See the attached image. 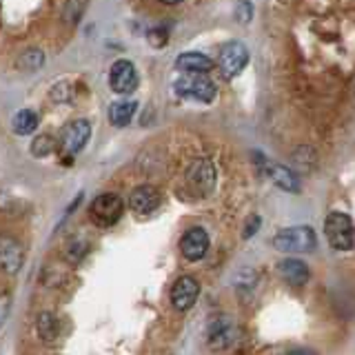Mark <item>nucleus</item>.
<instances>
[{
    "label": "nucleus",
    "instance_id": "obj_1",
    "mask_svg": "<svg viewBox=\"0 0 355 355\" xmlns=\"http://www.w3.org/2000/svg\"><path fill=\"white\" fill-rule=\"evenodd\" d=\"M273 247L282 253H311L318 247V236L311 227H288L275 233Z\"/></svg>",
    "mask_w": 355,
    "mask_h": 355
},
{
    "label": "nucleus",
    "instance_id": "obj_2",
    "mask_svg": "<svg viewBox=\"0 0 355 355\" xmlns=\"http://www.w3.org/2000/svg\"><path fill=\"white\" fill-rule=\"evenodd\" d=\"M324 236L336 251H351L355 247L353 220L342 211H333L324 220Z\"/></svg>",
    "mask_w": 355,
    "mask_h": 355
},
{
    "label": "nucleus",
    "instance_id": "obj_3",
    "mask_svg": "<svg viewBox=\"0 0 355 355\" xmlns=\"http://www.w3.org/2000/svg\"><path fill=\"white\" fill-rule=\"evenodd\" d=\"M173 92L182 98L198 100V103H211V100L216 98L218 89L202 73H184L182 78H178L173 83Z\"/></svg>",
    "mask_w": 355,
    "mask_h": 355
},
{
    "label": "nucleus",
    "instance_id": "obj_4",
    "mask_svg": "<svg viewBox=\"0 0 355 355\" xmlns=\"http://www.w3.org/2000/svg\"><path fill=\"white\" fill-rule=\"evenodd\" d=\"M122 211H125V205H122L120 196L103 193L94 200L92 207H89V216H92L94 225L98 227H114L122 218Z\"/></svg>",
    "mask_w": 355,
    "mask_h": 355
},
{
    "label": "nucleus",
    "instance_id": "obj_5",
    "mask_svg": "<svg viewBox=\"0 0 355 355\" xmlns=\"http://www.w3.org/2000/svg\"><path fill=\"white\" fill-rule=\"evenodd\" d=\"M89 136H92V125L87 120H73L69 122L58 140V149L67 155H76L78 151L85 149V144L89 142Z\"/></svg>",
    "mask_w": 355,
    "mask_h": 355
},
{
    "label": "nucleus",
    "instance_id": "obj_6",
    "mask_svg": "<svg viewBox=\"0 0 355 355\" xmlns=\"http://www.w3.org/2000/svg\"><path fill=\"white\" fill-rule=\"evenodd\" d=\"M187 182L198 196H209L216 187V166L211 160L200 158L187 169Z\"/></svg>",
    "mask_w": 355,
    "mask_h": 355
},
{
    "label": "nucleus",
    "instance_id": "obj_7",
    "mask_svg": "<svg viewBox=\"0 0 355 355\" xmlns=\"http://www.w3.org/2000/svg\"><path fill=\"white\" fill-rule=\"evenodd\" d=\"M249 62V51L242 42H229L220 51V71L225 78H236Z\"/></svg>",
    "mask_w": 355,
    "mask_h": 355
},
{
    "label": "nucleus",
    "instance_id": "obj_8",
    "mask_svg": "<svg viewBox=\"0 0 355 355\" xmlns=\"http://www.w3.org/2000/svg\"><path fill=\"white\" fill-rule=\"evenodd\" d=\"M198 295H200V284L196 277L182 275V277H178L171 288V304L175 311H189L196 304Z\"/></svg>",
    "mask_w": 355,
    "mask_h": 355
},
{
    "label": "nucleus",
    "instance_id": "obj_9",
    "mask_svg": "<svg viewBox=\"0 0 355 355\" xmlns=\"http://www.w3.org/2000/svg\"><path fill=\"white\" fill-rule=\"evenodd\" d=\"M109 87L114 89L116 94H131L133 89L138 87L136 67L129 60L114 62V67H111V71H109Z\"/></svg>",
    "mask_w": 355,
    "mask_h": 355
},
{
    "label": "nucleus",
    "instance_id": "obj_10",
    "mask_svg": "<svg viewBox=\"0 0 355 355\" xmlns=\"http://www.w3.org/2000/svg\"><path fill=\"white\" fill-rule=\"evenodd\" d=\"M207 340H209V347L216 349V351L229 349L231 344L236 342V324H233V320L231 318H216L209 324Z\"/></svg>",
    "mask_w": 355,
    "mask_h": 355
},
{
    "label": "nucleus",
    "instance_id": "obj_11",
    "mask_svg": "<svg viewBox=\"0 0 355 355\" xmlns=\"http://www.w3.org/2000/svg\"><path fill=\"white\" fill-rule=\"evenodd\" d=\"M180 251L187 260H191V262H198V260H202L207 251H209V236H207V231L205 229H200V227H193V229H189L182 240H180Z\"/></svg>",
    "mask_w": 355,
    "mask_h": 355
},
{
    "label": "nucleus",
    "instance_id": "obj_12",
    "mask_svg": "<svg viewBox=\"0 0 355 355\" xmlns=\"http://www.w3.org/2000/svg\"><path fill=\"white\" fill-rule=\"evenodd\" d=\"M160 191L151 184H142L138 187L136 191H131L129 196V207L136 211L140 216H147V214H153L155 209L160 207Z\"/></svg>",
    "mask_w": 355,
    "mask_h": 355
},
{
    "label": "nucleus",
    "instance_id": "obj_13",
    "mask_svg": "<svg viewBox=\"0 0 355 355\" xmlns=\"http://www.w3.org/2000/svg\"><path fill=\"white\" fill-rule=\"evenodd\" d=\"M22 266V247L18 240L0 236V269L5 273H18Z\"/></svg>",
    "mask_w": 355,
    "mask_h": 355
},
{
    "label": "nucleus",
    "instance_id": "obj_14",
    "mask_svg": "<svg viewBox=\"0 0 355 355\" xmlns=\"http://www.w3.org/2000/svg\"><path fill=\"white\" fill-rule=\"evenodd\" d=\"M277 273H280L284 280L291 284V286H304L311 277L309 271V264L302 260H295V258H286L277 264Z\"/></svg>",
    "mask_w": 355,
    "mask_h": 355
},
{
    "label": "nucleus",
    "instance_id": "obj_15",
    "mask_svg": "<svg viewBox=\"0 0 355 355\" xmlns=\"http://www.w3.org/2000/svg\"><path fill=\"white\" fill-rule=\"evenodd\" d=\"M175 67L184 73H207V71L214 69V60L205 53L187 51V53H180L175 58Z\"/></svg>",
    "mask_w": 355,
    "mask_h": 355
},
{
    "label": "nucleus",
    "instance_id": "obj_16",
    "mask_svg": "<svg viewBox=\"0 0 355 355\" xmlns=\"http://www.w3.org/2000/svg\"><path fill=\"white\" fill-rule=\"evenodd\" d=\"M266 173H269L271 180L280 189H284V191H291V193L300 191V178L291 169H286V166H282V164H266Z\"/></svg>",
    "mask_w": 355,
    "mask_h": 355
},
{
    "label": "nucleus",
    "instance_id": "obj_17",
    "mask_svg": "<svg viewBox=\"0 0 355 355\" xmlns=\"http://www.w3.org/2000/svg\"><path fill=\"white\" fill-rule=\"evenodd\" d=\"M138 103L136 100H118L109 107V122L114 127H127L131 118L136 116Z\"/></svg>",
    "mask_w": 355,
    "mask_h": 355
},
{
    "label": "nucleus",
    "instance_id": "obj_18",
    "mask_svg": "<svg viewBox=\"0 0 355 355\" xmlns=\"http://www.w3.org/2000/svg\"><path fill=\"white\" fill-rule=\"evenodd\" d=\"M36 329H38V336L44 340V342H53L58 338L60 333V324H58V318H55L51 311H42L38 315V322H36Z\"/></svg>",
    "mask_w": 355,
    "mask_h": 355
},
{
    "label": "nucleus",
    "instance_id": "obj_19",
    "mask_svg": "<svg viewBox=\"0 0 355 355\" xmlns=\"http://www.w3.org/2000/svg\"><path fill=\"white\" fill-rule=\"evenodd\" d=\"M38 122H40V118H38L36 111L22 109V111H18L16 118H14V131L18 133V136H29V133L36 131Z\"/></svg>",
    "mask_w": 355,
    "mask_h": 355
},
{
    "label": "nucleus",
    "instance_id": "obj_20",
    "mask_svg": "<svg viewBox=\"0 0 355 355\" xmlns=\"http://www.w3.org/2000/svg\"><path fill=\"white\" fill-rule=\"evenodd\" d=\"M55 149H58V140L49 133H42V136H36L31 142V153L33 158H44V155H51Z\"/></svg>",
    "mask_w": 355,
    "mask_h": 355
},
{
    "label": "nucleus",
    "instance_id": "obj_21",
    "mask_svg": "<svg viewBox=\"0 0 355 355\" xmlns=\"http://www.w3.org/2000/svg\"><path fill=\"white\" fill-rule=\"evenodd\" d=\"M42 64H44V53L40 49H27L18 58V69L22 71H38Z\"/></svg>",
    "mask_w": 355,
    "mask_h": 355
},
{
    "label": "nucleus",
    "instance_id": "obj_22",
    "mask_svg": "<svg viewBox=\"0 0 355 355\" xmlns=\"http://www.w3.org/2000/svg\"><path fill=\"white\" fill-rule=\"evenodd\" d=\"M87 251H89V242H87L85 238H80V236L71 238L69 242H67V247H64L67 260L73 262V264L80 262V260L85 258V255H87Z\"/></svg>",
    "mask_w": 355,
    "mask_h": 355
},
{
    "label": "nucleus",
    "instance_id": "obj_23",
    "mask_svg": "<svg viewBox=\"0 0 355 355\" xmlns=\"http://www.w3.org/2000/svg\"><path fill=\"white\" fill-rule=\"evenodd\" d=\"M85 7H87V0H64L62 18H64L67 25H76V22L83 18Z\"/></svg>",
    "mask_w": 355,
    "mask_h": 355
},
{
    "label": "nucleus",
    "instance_id": "obj_24",
    "mask_svg": "<svg viewBox=\"0 0 355 355\" xmlns=\"http://www.w3.org/2000/svg\"><path fill=\"white\" fill-rule=\"evenodd\" d=\"M251 18H253V5L249 0H242V3L236 5V20L242 22V25H247Z\"/></svg>",
    "mask_w": 355,
    "mask_h": 355
},
{
    "label": "nucleus",
    "instance_id": "obj_25",
    "mask_svg": "<svg viewBox=\"0 0 355 355\" xmlns=\"http://www.w3.org/2000/svg\"><path fill=\"white\" fill-rule=\"evenodd\" d=\"M147 40L153 44L155 49H160V47H164V44H166V31L164 29H153V31L147 33Z\"/></svg>",
    "mask_w": 355,
    "mask_h": 355
},
{
    "label": "nucleus",
    "instance_id": "obj_26",
    "mask_svg": "<svg viewBox=\"0 0 355 355\" xmlns=\"http://www.w3.org/2000/svg\"><path fill=\"white\" fill-rule=\"evenodd\" d=\"M260 225H262V220H260V216H251L249 220H247V227H244V231H242V238H253L255 236V231L260 229Z\"/></svg>",
    "mask_w": 355,
    "mask_h": 355
},
{
    "label": "nucleus",
    "instance_id": "obj_27",
    "mask_svg": "<svg viewBox=\"0 0 355 355\" xmlns=\"http://www.w3.org/2000/svg\"><path fill=\"white\" fill-rule=\"evenodd\" d=\"M9 309H11V295L3 293V295H0V327L5 324V320L9 315Z\"/></svg>",
    "mask_w": 355,
    "mask_h": 355
},
{
    "label": "nucleus",
    "instance_id": "obj_28",
    "mask_svg": "<svg viewBox=\"0 0 355 355\" xmlns=\"http://www.w3.org/2000/svg\"><path fill=\"white\" fill-rule=\"evenodd\" d=\"M284 355H318V353L306 351V349H297V351H288V353H284Z\"/></svg>",
    "mask_w": 355,
    "mask_h": 355
},
{
    "label": "nucleus",
    "instance_id": "obj_29",
    "mask_svg": "<svg viewBox=\"0 0 355 355\" xmlns=\"http://www.w3.org/2000/svg\"><path fill=\"white\" fill-rule=\"evenodd\" d=\"M158 3H162V5H178V3H182V0H158Z\"/></svg>",
    "mask_w": 355,
    "mask_h": 355
}]
</instances>
